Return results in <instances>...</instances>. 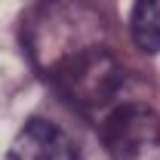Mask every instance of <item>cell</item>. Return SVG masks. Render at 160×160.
Returning <instances> with one entry per match:
<instances>
[{
  "label": "cell",
  "mask_w": 160,
  "mask_h": 160,
  "mask_svg": "<svg viewBox=\"0 0 160 160\" xmlns=\"http://www.w3.org/2000/svg\"><path fill=\"white\" fill-rule=\"evenodd\" d=\"M6 160H80L74 142L56 123L43 117H31L12 139Z\"/></svg>",
  "instance_id": "3957f363"
},
{
  "label": "cell",
  "mask_w": 160,
  "mask_h": 160,
  "mask_svg": "<svg viewBox=\"0 0 160 160\" xmlns=\"http://www.w3.org/2000/svg\"><path fill=\"white\" fill-rule=\"evenodd\" d=\"M102 43V19L86 0H49L28 28V52L46 77Z\"/></svg>",
  "instance_id": "6da1fadb"
},
{
  "label": "cell",
  "mask_w": 160,
  "mask_h": 160,
  "mask_svg": "<svg viewBox=\"0 0 160 160\" xmlns=\"http://www.w3.org/2000/svg\"><path fill=\"white\" fill-rule=\"evenodd\" d=\"M129 34L142 52H160V0H136L129 16Z\"/></svg>",
  "instance_id": "277c9868"
},
{
  "label": "cell",
  "mask_w": 160,
  "mask_h": 160,
  "mask_svg": "<svg viewBox=\"0 0 160 160\" xmlns=\"http://www.w3.org/2000/svg\"><path fill=\"white\" fill-rule=\"evenodd\" d=\"M111 160H160V117L142 102H123L102 120Z\"/></svg>",
  "instance_id": "7a4b0ae2"
}]
</instances>
